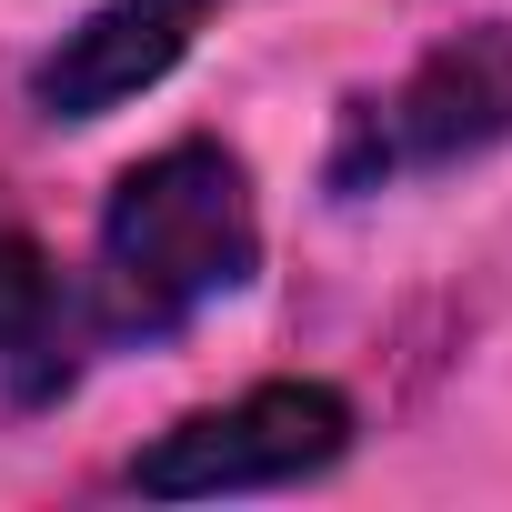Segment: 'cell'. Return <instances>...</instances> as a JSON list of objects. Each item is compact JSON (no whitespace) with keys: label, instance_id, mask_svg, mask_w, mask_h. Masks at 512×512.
I'll return each mask as SVG.
<instances>
[{"label":"cell","instance_id":"4","mask_svg":"<svg viewBox=\"0 0 512 512\" xmlns=\"http://www.w3.org/2000/svg\"><path fill=\"white\" fill-rule=\"evenodd\" d=\"M201 21H211V0H101L81 31H61L31 61V111L41 121H101V111L141 101L151 81L181 71Z\"/></svg>","mask_w":512,"mask_h":512},{"label":"cell","instance_id":"1","mask_svg":"<svg viewBox=\"0 0 512 512\" xmlns=\"http://www.w3.org/2000/svg\"><path fill=\"white\" fill-rule=\"evenodd\" d=\"M262 272V211L251 171L221 141H171L131 161L101 201V322L111 332H171L201 302Z\"/></svg>","mask_w":512,"mask_h":512},{"label":"cell","instance_id":"3","mask_svg":"<svg viewBox=\"0 0 512 512\" xmlns=\"http://www.w3.org/2000/svg\"><path fill=\"white\" fill-rule=\"evenodd\" d=\"M352 452V392L332 382H251L241 402L181 412L171 432H151L131 452V492L151 502H211V492H272V482H312Z\"/></svg>","mask_w":512,"mask_h":512},{"label":"cell","instance_id":"5","mask_svg":"<svg viewBox=\"0 0 512 512\" xmlns=\"http://www.w3.org/2000/svg\"><path fill=\"white\" fill-rule=\"evenodd\" d=\"M51 312H61L51 251H41L31 231H11V221H0V362H11V352H31V342L51 332Z\"/></svg>","mask_w":512,"mask_h":512},{"label":"cell","instance_id":"2","mask_svg":"<svg viewBox=\"0 0 512 512\" xmlns=\"http://www.w3.org/2000/svg\"><path fill=\"white\" fill-rule=\"evenodd\" d=\"M492 141H512V21H472L442 51H422L392 91L352 101L332 191H382L412 171H462Z\"/></svg>","mask_w":512,"mask_h":512}]
</instances>
